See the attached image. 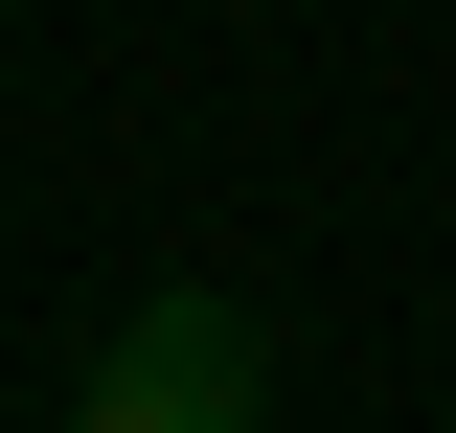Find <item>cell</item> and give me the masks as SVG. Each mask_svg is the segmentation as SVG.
Masks as SVG:
<instances>
[{"instance_id":"cell-1","label":"cell","mask_w":456,"mask_h":433,"mask_svg":"<svg viewBox=\"0 0 456 433\" xmlns=\"http://www.w3.org/2000/svg\"><path fill=\"white\" fill-rule=\"evenodd\" d=\"M92 433H251V320L228 297H137L92 365Z\"/></svg>"}]
</instances>
